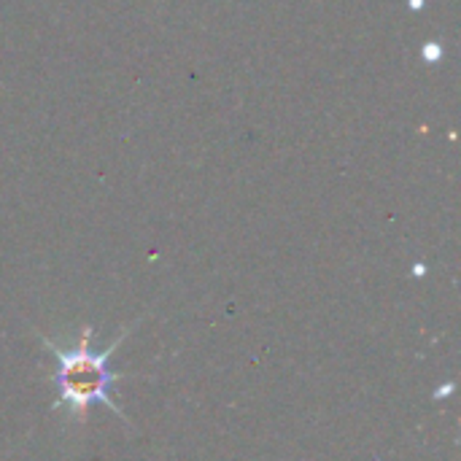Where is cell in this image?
Returning a JSON list of instances; mask_svg holds the SVG:
<instances>
[{"label": "cell", "mask_w": 461, "mask_h": 461, "mask_svg": "<svg viewBox=\"0 0 461 461\" xmlns=\"http://www.w3.org/2000/svg\"><path fill=\"white\" fill-rule=\"evenodd\" d=\"M92 335L95 332L89 327H84L81 338L73 346H59L57 340L43 338L46 351L57 362V375H54L57 400H54V411H65V416L70 421L84 424L92 405H105L122 421H127V413L116 402V384L122 381V375H116L108 367V362L116 354V348L122 346V340L130 335V330H124L103 351L92 348Z\"/></svg>", "instance_id": "cell-1"}]
</instances>
